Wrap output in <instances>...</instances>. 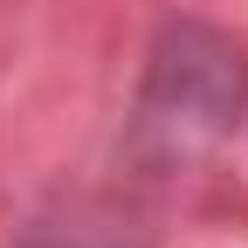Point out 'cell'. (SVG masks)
Here are the masks:
<instances>
[{
  "mask_svg": "<svg viewBox=\"0 0 248 248\" xmlns=\"http://www.w3.org/2000/svg\"><path fill=\"white\" fill-rule=\"evenodd\" d=\"M248 117V42L207 14H166L145 48L124 152L152 179L193 172Z\"/></svg>",
  "mask_w": 248,
  "mask_h": 248,
  "instance_id": "1",
  "label": "cell"
},
{
  "mask_svg": "<svg viewBox=\"0 0 248 248\" xmlns=\"http://www.w3.org/2000/svg\"><path fill=\"white\" fill-rule=\"evenodd\" d=\"M152 214L131 193H69L42 207L7 248H152Z\"/></svg>",
  "mask_w": 248,
  "mask_h": 248,
  "instance_id": "2",
  "label": "cell"
}]
</instances>
